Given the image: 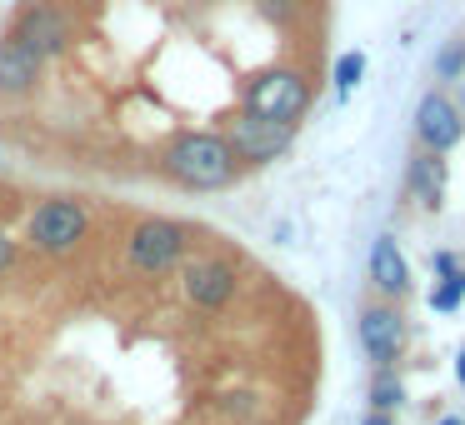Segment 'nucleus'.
<instances>
[{
	"instance_id": "nucleus-1",
	"label": "nucleus",
	"mask_w": 465,
	"mask_h": 425,
	"mask_svg": "<svg viewBox=\"0 0 465 425\" xmlns=\"http://www.w3.org/2000/svg\"><path fill=\"white\" fill-rule=\"evenodd\" d=\"M235 151L225 135L215 131H185L171 141L165 151V171L185 185V191H221V185L235 181Z\"/></svg>"
},
{
	"instance_id": "nucleus-2",
	"label": "nucleus",
	"mask_w": 465,
	"mask_h": 425,
	"mask_svg": "<svg viewBox=\"0 0 465 425\" xmlns=\"http://www.w3.org/2000/svg\"><path fill=\"white\" fill-rule=\"evenodd\" d=\"M305 105H311V85H305L301 71H285V65H275V71L255 75L251 85H245V111L255 115H271V121H301Z\"/></svg>"
},
{
	"instance_id": "nucleus-3",
	"label": "nucleus",
	"mask_w": 465,
	"mask_h": 425,
	"mask_svg": "<svg viewBox=\"0 0 465 425\" xmlns=\"http://www.w3.org/2000/svg\"><path fill=\"white\" fill-rule=\"evenodd\" d=\"M85 231H91V215L75 201H45L41 211L31 215V225H25V241L45 255H71L75 245L85 241Z\"/></svg>"
},
{
	"instance_id": "nucleus-4",
	"label": "nucleus",
	"mask_w": 465,
	"mask_h": 425,
	"mask_svg": "<svg viewBox=\"0 0 465 425\" xmlns=\"http://www.w3.org/2000/svg\"><path fill=\"white\" fill-rule=\"evenodd\" d=\"M291 135H295V125H291V121H271V115L245 111V115H235V121H231L225 141H231L235 161L265 165V161H275V155H281L285 145H291Z\"/></svg>"
},
{
	"instance_id": "nucleus-5",
	"label": "nucleus",
	"mask_w": 465,
	"mask_h": 425,
	"mask_svg": "<svg viewBox=\"0 0 465 425\" xmlns=\"http://www.w3.org/2000/svg\"><path fill=\"white\" fill-rule=\"evenodd\" d=\"M125 255H131L135 271L161 275V271H171V265L185 255V231L175 221H141L131 231V241H125Z\"/></svg>"
},
{
	"instance_id": "nucleus-6",
	"label": "nucleus",
	"mask_w": 465,
	"mask_h": 425,
	"mask_svg": "<svg viewBox=\"0 0 465 425\" xmlns=\"http://www.w3.org/2000/svg\"><path fill=\"white\" fill-rule=\"evenodd\" d=\"M71 11L65 5H55V0H45V5H31V11H21V21H15L11 41H21L25 51H35L41 61H51L55 51H65V41H71Z\"/></svg>"
},
{
	"instance_id": "nucleus-7",
	"label": "nucleus",
	"mask_w": 465,
	"mask_h": 425,
	"mask_svg": "<svg viewBox=\"0 0 465 425\" xmlns=\"http://www.w3.org/2000/svg\"><path fill=\"white\" fill-rule=\"evenodd\" d=\"M415 135H420V145L425 151H435V155H445V151H455L460 145V135H465V121H460V111H455L445 95H425L420 105H415Z\"/></svg>"
},
{
	"instance_id": "nucleus-8",
	"label": "nucleus",
	"mask_w": 465,
	"mask_h": 425,
	"mask_svg": "<svg viewBox=\"0 0 465 425\" xmlns=\"http://www.w3.org/2000/svg\"><path fill=\"white\" fill-rule=\"evenodd\" d=\"M181 285H185V295H191V305L221 311V305L235 295V271L225 261H195V265H185Z\"/></svg>"
},
{
	"instance_id": "nucleus-9",
	"label": "nucleus",
	"mask_w": 465,
	"mask_h": 425,
	"mask_svg": "<svg viewBox=\"0 0 465 425\" xmlns=\"http://www.w3.org/2000/svg\"><path fill=\"white\" fill-rule=\"evenodd\" d=\"M401 341H405V325L395 311H385V305H371V311L361 315V345L371 351L375 365H391L395 355H401Z\"/></svg>"
},
{
	"instance_id": "nucleus-10",
	"label": "nucleus",
	"mask_w": 465,
	"mask_h": 425,
	"mask_svg": "<svg viewBox=\"0 0 465 425\" xmlns=\"http://www.w3.org/2000/svg\"><path fill=\"white\" fill-rule=\"evenodd\" d=\"M35 75H41V55L25 51L21 41L5 35V45H0V91H5V95H25L35 85Z\"/></svg>"
},
{
	"instance_id": "nucleus-11",
	"label": "nucleus",
	"mask_w": 465,
	"mask_h": 425,
	"mask_svg": "<svg viewBox=\"0 0 465 425\" xmlns=\"http://www.w3.org/2000/svg\"><path fill=\"white\" fill-rule=\"evenodd\" d=\"M371 281L381 285L385 295H405V291H411V265H405L401 251H395L391 235H381V241L371 245Z\"/></svg>"
},
{
	"instance_id": "nucleus-12",
	"label": "nucleus",
	"mask_w": 465,
	"mask_h": 425,
	"mask_svg": "<svg viewBox=\"0 0 465 425\" xmlns=\"http://www.w3.org/2000/svg\"><path fill=\"white\" fill-rule=\"evenodd\" d=\"M411 191H415V201H420V205L440 211V201H445V161L435 151H425V155H415V161H411Z\"/></svg>"
},
{
	"instance_id": "nucleus-13",
	"label": "nucleus",
	"mask_w": 465,
	"mask_h": 425,
	"mask_svg": "<svg viewBox=\"0 0 465 425\" xmlns=\"http://www.w3.org/2000/svg\"><path fill=\"white\" fill-rule=\"evenodd\" d=\"M361 75H365V55L345 51L341 61H335V95H351L355 85H361Z\"/></svg>"
},
{
	"instance_id": "nucleus-14",
	"label": "nucleus",
	"mask_w": 465,
	"mask_h": 425,
	"mask_svg": "<svg viewBox=\"0 0 465 425\" xmlns=\"http://www.w3.org/2000/svg\"><path fill=\"white\" fill-rule=\"evenodd\" d=\"M460 295H465V271H450L430 291V305H435V311H455V305H460Z\"/></svg>"
},
{
	"instance_id": "nucleus-15",
	"label": "nucleus",
	"mask_w": 465,
	"mask_h": 425,
	"mask_svg": "<svg viewBox=\"0 0 465 425\" xmlns=\"http://www.w3.org/2000/svg\"><path fill=\"white\" fill-rule=\"evenodd\" d=\"M371 400H375V410H391V405H401V400H405L401 381L381 371V375H375V385H371Z\"/></svg>"
},
{
	"instance_id": "nucleus-16",
	"label": "nucleus",
	"mask_w": 465,
	"mask_h": 425,
	"mask_svg": "<svg viewBox=\"0 0 465 425\" xmlns=\"http://www.w3.org/2000/svg\"><path fill=\"white\" fill-rule=\"evenodd\" d=\"M460 71H465V41H450L440 51V61H435V75H440V81H455Z\"/></svg>"
},
{
	"instance_id": "nucleus-17",
	"label": "nucleus",
	"mask_w": 465,
	"mask_h": 425,
	"mask_svg": "<svg viewBox=\"0 0 465 425\" xmlns=\"http://www.w3.org/2000/svg\"><path fill=\"white\" fill-rule=\"evenodd\" d=\"M261 15H271L275 25H285L295 15V0H261Z\"/></svg>"
},
{
	"instance_id": "nucleus-18",
	"label": "nucleus",
	"mask_w": 465,
	"mask_h": 425,
	"mask_svg": "<svg viewBox=\"0 0 465 425\" xmlns=\"http://www.w3.org/2000/svg\"><path fill=\"white\" fill-rule=\"evenodd\" d=\"M11 265H15V241H11L5 231H0V275L11 271Z\"/></svg>"
},
{
	"instance_id": "nucleus-19",
	"label": "nucleus",
	"mask_w": 465,
	"mask_h": 425,
	"mask_svg": "<svg viewBox=\"0 0 465 425\" xmlns=\"http://www.w3.org/2000/svg\"><path fill=\"white\" fill-rule=\"evenodd\" d=\"M430 265H435L440 275H450V271H455V255H445V251H440V255H430Z\"/></svg>"
},
{
	"instance_id": "nucleus-20",
	"label": "nucleus",
	"mask_w": 465,
	"mask_h": 425,
	"mask_svg": "<svg viewBox=\"0 0 465 425\" xmlns=\"http://www.w3.org/2000/svg\"><path fill=\"white\" fill-rule=\"evenodd\" d=\"M361 425H391V420H385V415H381V410H375V415H371V420H361Z\"/></svg>"
},
{
	"instance_id": "nucleus-21",
	"label": "nucleus",
	"mask_w": 465,
	"mask_h": 425,
	"mask_svg": "<svg viewBox=\"0 0 465 425\" xmlns=\"http://www.w3.org/2000/svg\"><path fill=\"white\" fill-rule=\"evenodd\" d=\"M455 375H460V385H465V351H460V361H455Z\"/></svg>"
},
{
	"instance_id": "nucleus-22",
	"label": "nucleus",
	"mask_w": 465,
	"mask_h": 425,
	"mask_svg": "<svg viewBox=\"0 0 465 425\" xmlns=\"http://www.w3.org/2000/svg\"><path fill=\"white\" fill-rule=\"evenodd\" d=\"M440 425H460V420H455V415H450V420H440Z\"/></svg>"
}]
</instances>
